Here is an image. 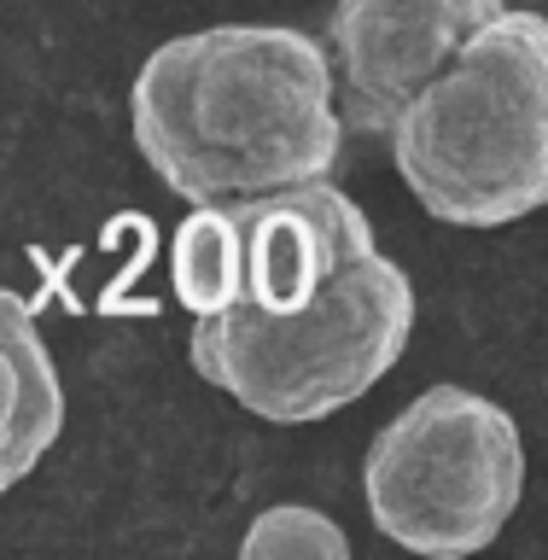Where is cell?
I'll return each instance as SVG.
<instances>
[{"label":"cell","mask_w":548,"mask_h":560,"mask_svg":"<svg viewBox=\"0 0 548 560\" xmlns=\"http://www.w3.org/2000/svg\"><path fill=\"white\" fill-rule=\"evenodd\" d=\"M65 432V385L35 310L0 287V497L42 467Z\"/></svg>","instance_id":"cell-7"},{"label":"cell","mask_w":548,"mask_h":560,"mask_svg":"<svg viewBox=\"0 0 548 560\" xmlns=\"http://www.w3.org/2000/svg\"><path fill=\"white\" fill-rule=\"evenodd\" d=\"M170 280L193 315L228 310L240 298V222L228 205H193L170 240Z\"/></svg>","instance_id":"cell-8"},{"label":"cell","mask_w":548,"mask_h":560,"mask_svg":"<svg viewBox=\"0 0 548 560\" xmlns=\"http://www.w3.org/2000/svg\"><path fill=\"white\" fill-rule=\"evenodd\" d=\"M129 129L187 205L327 182L345 158L327 42L292 24H217L152 47L129 88Z\"/></svg>","instance_id":"cell-1"},{"label":"cell","mask_w":548,"mask_h":560,"mask_svg":"<svg viewBox=\"0 0 548 560\" xmlns=\"http://www.w3.org/2000/svg\"><path fill=\"white\" fill-rule=\"evenodd\" d=\"M245 555H263V560H345L350 555V537L333 525L322 508H304V502H280V508H263L252 520V532L240 537Z\"/></svg>","instance_id":"cell-9"},{"label":"cell","mask_w":548,"mask_h":560,"mask_svg":"<svg viewBox=\"0 0 548 560\" xmlns=\"http://www.w3.org/2000/svg\"><path fill=\"white\" fill-rule=\"evenodd\" d=\"M427 217L508 228L548 205V18L502 7L385 129Z\"/></svg>","instance_id":"cell-2"},{"label":"cell","mask_w":548,"mask_h":560,"mask_svg":"<svg viewBox=\"0 0 548 560\" xmlns=\"http://www.w3.org/2000/svg\"><path fill=\"white\" fill-rule=\"evenodd\" d=\"M409 339L415 280L374 245L292 310L228 304L193 315L187 362L245 415L275 427H310L374 392Z\"/></svg>","instance_id":"cell-3"},{"label":"cell","mask_w":548,"mask_h":560,"mask_svg":"<svg viewBox=\"0 0 548 560\" xmlns=\"http://www.w3.org/2000/svg\"><path fill=\"white\" fill-rule=\"evenodd\" d=\"M368 514L397 549L462 560L502 537L525 497L520 420L467 385H427L385 420L362 462Z\"/></svg>","instance_id":"cell-4"},{"label":"cell","mask_w":548,"mask_h":560,"mask_svg":"<svg viewBox=\"0 0 548 560\" xmlns=\"http://www.w3.org/2000/svg\"><path fill=\"white\" fill-rule=\"evenodd\" d=\"M240 222V298L252 310H292L327 287L350 257L374 252V222L327 182L275 187L257 199H222Z\"/></svg>","instance_id":"cell-6"},{"label":"cell","mask_w":548,"mask_h":560,"mask_svg":"<svg viewBox=\"0 0 548 560\" xmlns=\"http://www.w3.org/2000/svg\"><path fill=\"white\" fill-rule=\"evenodd\" d=\"M502 7L508 0H333L327 59L345 129L385 135L403 105Z\"/></svg>","instance_id":"cell-5"}]
</instances>
